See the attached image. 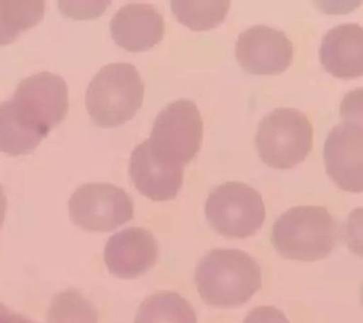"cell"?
Segmentation results:
<instances>
[{"instance_id": "obj_15", "label": "cell", "mask_w": 363, "mask_h": 323, "mask_svg": "<svg viewBox=\"0 0 363 323\" xmlns=\"http://www.w3.org/2000/svg\"><path fill=\"white\" fill-rule=\"evenodd\" d=\"M46 136L23 120L11 100L0 104V152L15 156L28 155Z\"/></svg>"}, {"instance_id": "obj_18", "label": "cell", "mask_w": 363, "mask_h": 323, "mask_svg": "<svg viewBox=\"0 0 363 323\" xmlns=\"http://www.w3.org/2000/svg\"><path fill=\"white\" fill-rule=\"evenodd\" d=\"M228 0H173L172 11L177 20L193 31L213 28L223 22L230 9Z\"/></svg>"}, {"instance_id": "obj_21", "label": "cell", "mask_w": 363, "mask_h": 323, "mask_svg": "<svg viewBox=\"0 0 363 323\" xmlns=\"http://www.w3.org/2000/svg\"><path fill=\"white\" fill-rule=\"evenodd\" d=\"M243 323H290L284 312L274 307L264 306L254 309Z\"/></svg>"}, {"instance_id": "obj_4", "label": "cell", "mask_w": 363, "mask_h": 323, "mask_svg": "<svg viewBox=\"0 0 363 323\" xmlns=\"http://www.w3.org/2000/svg\"><path fill=\"white\" fill-rule=\"evenodd\" d=\"M259 158L274 169L294 168L308 155L313 146V127L303 113L278 108L264 116L256 134Z\"/></svg>"}, {"instance_id": "obj_5", "label": "cell", "mask_w": 363, "mask_h": 323, "mask_svg": "<svg viewBox=\"0 0 363 323\" xmlns=\"http://www.w3.org/2000/svg\"><path fill=\"white\" fill-rule=\"evenodd\" d=\"M203 131L197 106L190 100L180 99L159 114L147 142L159 160L184 168L200 150Z\"/></svg>"}, {"instance_id": "obj_24", "label": "cell", "mask_w": 363, "mask_h": 323, "mask_svg": "<svg viewBox=\"0 0 363 323\" xmlns=\"http://www.w3.org/2000/svg\"><path fill=\"white\" fill-rule=\"evenodd\" d=\"M0 304H1V303H0Z\"/></svg>"}, {"instance_id": "obj_22", "label": "cell", "mask_w": 363, "mask_h": 323, "mask_svg": "<svg viewBox=\"0 0 363 323\" xmlns=\"http://www.w3.org/2000/svg\"><path fill=\"white\" fill-rule=\"evenodd\" d=\"M0 323H36L22 314H15L9 311L4 304L0 305Z\"/></svg>"}, {"instance_id": "obj_1", "label": "cell", "mask_w": 363, "mask_h": 323, "mask_svg": "<svg viewBox=\"0 0 363 323\" xmlns=\"http://www.w3.org/2000/svg\"><path fill=\"white\" fill-rule=\"evenodd\" d=\"M195 282L208 305H243L262 287V270L249 254L238 250H213L199 262Z\"/></svg>"}, {"instance_id": "obj_12", "label": "cell", "mask_w": 363, "mask_h": 323, "mask_svg": "<svg viewBox=\"0 0 363 323\" xmlns=\"http://www.w3.org/2000/svg\"><path fill=\"white\" fill-rule=\"evenodd\" d=\"M110 29L119 47L129 52H142L162 40L165 22L150 5L127 4L113 16Z\"/></svg>"}, {"instance_id": "obj_19", "label": "cell", "mask_w": 363, "mask_h": 323, "mask_svg": "<svg viewBox=\"0 0 363 323\" xmlns=\"http://www.w3.org/2000/svg\"><path fill=\"white\" fill-rule=\"evenodd\" d=\"M47 323H98L96 309L79 291L58 293L50 304Z\"/></svg>"}, {"instance_id": "obj_11", "label": "cell", "mask_w": 363, "mask_h": 323, "mask_svg": "<svg viewBox=\"0 0 363 323\" xmlns=\"http://www.w3.org/2000/svg\"><path fill=\"white\" fill-rule=\"evenodd\" d=\"M158 253L157 241L150 231L140 227H130L108 239L104 261L113 276L136 279L155 265Z\"/></svg>"}, {"instance_id": "obj_7", "label": "cell", "mask_w": 363, "mask_h": 323, "mask_svg": "<svg viewBox=\"0 0 363 323\" xmlns=\"http://www.w3.org/2000/svg\"><path fill=\"white\" fill-rule=\"evenodd\" d=\"M72 221L90 232H108L134 217V203L128 193L112 184H86L69 200Z\"/></svg>"}, {"instance_id": "obj_13", "label": "cell", "mask_w": 363, "mask_h": 323, "mask_svg": "<svg viewBox=\"0 0 363 323\" xmlns=\"http://www.w3.org/2000/svg\"><path fill=\"white\" fill-rule=\"evenodd\" d=\"M130 176L145 197L155 201L176 198L184 182V168L159 160L147 141L137 146L130 160Z\"/></svg>"}, {"instance_id": "obj_6", "label": "cell", "mask_w": 363, "mask_h": 323, "mask_svg": "<svg viewBox=\"0 0 363 323\" xmlns=\"http://www.w3.org/2000/svg\"><path fill=\"white\" fill-rule=\"evenodd\" d=\"M209 225L227 238H247L255 234L266 219L262 195L253 187L227 182L211 192L206 204Z\"/></svg>"}, {"instance_id": "obj_16", "label": "cell", "mask_w": 363, "mask_h": 323, "mask_svg": "<svg viewBox=\"0 0 363 323\" xmlns=\"http://www.w3.org/2000/svg\"><path fill=\"white\" fill-rule=\"evenodd\" d=\"M134 323H197V317L179 293L159 292L143 302Z\"/></svg>"}, {"instance_id": "obj_8", "label": "cell", "mask_w": 363, "mask_h": 323, "mask_svg": "<svg viewBox=\"0 0 363 323\" xmlns=\"http://www.w3.org/2000/svg\"><path fill=\"white\" fill-rule=\"evenodd\" d=\"M11 100L29 124L47 134L62 123L69 109L65 79L50 72L35 74L21 82Z\"/></svg>"}, {"instance_id": "obj_2", "label": "cell", "mask_w": 363, "mask_h": 323, "mask_svg": "<svg viewBox=\"0 0 363 323\" xmlns=\"http://www.w3.org/2000/svg\"><path fill=\"white\" fill-rule=\"evenodd\" d=\"M337 238V224L327 209L298 206L275 221L272 243L283 258L313 262L328 258Z\"/></svg>"}, {"instance_id": "obj_20", "label": "cell", "mask_w": 363, "mask_h": 323, "mask_svg": "<svg viewBox=\"0 0 363 323\" xmlns=\"http://www.w3.org/2000/svg\"><path fill=\"white\" fill-rule=\"evenodd\" d=\"M110 2H58V7L60 8L63 14L70 16L73 18L91 17V16H100L104 11L105 8Z\"/></svg>"}, {"instance_id": "obj_14", "label": "cell", "mask_w": 363, "mask_h": 323, "mask_svg": "<svg viewBox=\"0 0 363 323\" xmlns=\"http://www.w3.org/2000/svg\"><path fill=\"white\" fill-rule=\"evenodd\" d=\"M363 31L357 23L330 29L320 49V60L328 73L340 79L356 78L363 72Z\"/></svg>"}, {"instance_id": "obj_10", "label": "cell", "mask_w": 363, "mask_h": 323, "mask_svg": "<svg viewBox=\"0 0 363 323\" xmlns=\"http://www.w3.org/2000/svg\"><path fill=\"white\" fill-rule=\"evenodd\" d=\"M235 57L241 67L257 75L284 72L294 58V46L283 31L256 26L243 31L235 43Z\"/></svg>"}, {"instance_id": "obj_17", "label": "cell", "mask_w": 363, "mask_h": 323, "mask_svg": "<svg viewBox=\"0 0 363 323\" xmlns=\"http://www.w3.org/2000/svg\"><path fill=\"white\" fill-rule=\"evenodd\" d=\"M44 14L42 0L0 1V45L14 42L23 31L36 26Z\"/></svg>"}, {"instance_id": "obj_9", "label": "cell", "mask_w": 363, "mask_h": 323, "mask_svg": "<svg viewBox=\"0 0 363 323\" xmlns=\"http://www.w3.org/2000/svg\"><path fill=\"white\" fill-rule=\"evenodd\" d=\"M347 113V120L333 127L328 135L324 148L327 173L340 189L346 192L362 190V120Z\"/></svg>"}, {"instance_id": "obj_23", "label": "cell", "mask_w": 363, "mask_h": 323, "mask_svg": "<svg viewBox=\"0 0 363 323\" xmlns=\"http://www.w3.org/2000/svg\"><path fill=\"white\" fill-rule=\"evenodd\" d=\"M7 198L5 195L4 187L0 185V229L4 225L5 214H6Z\"/></svg>"}, {"instance_id": "obj_3", "label": "cell", "mask_w": 363, "mask_h": 323, "mask_svg": "<svg viewBox=\"0 0 363 323\" xmlns=\"http://www.w3.org/2000/svg\"><path fill=\"white\" fill-rule=\"evenodd\" d=\"M144 94V81L134 65L111 63L101 68L87 87V112L97 126H121L136 115Z\"/></svg>"}]
</instances>
